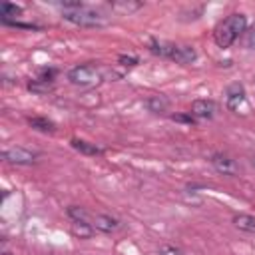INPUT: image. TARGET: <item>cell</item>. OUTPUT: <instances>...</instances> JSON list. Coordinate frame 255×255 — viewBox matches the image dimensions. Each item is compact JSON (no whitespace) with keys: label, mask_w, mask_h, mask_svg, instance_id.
Masks as SVG:
<instances>
[{"label":"cell","mask_w":255,"mask_h":255,"mask_svg":"<svg viewBox=\"0 0 255 255\" xmlns=\"http://www.w3.org/2000/svg\"><path fill=\"white\" fill-rule=\"evenodd\" d=\"M209 161H211L213 169H215L217 173H221V175L235 177V175L239 173V163H237L233 157H229V155H225V153H221V151H215V153L209 157Z\"/></svg>","instance_id":"8992f818"},{"label":"cell","mask_w":255,"mask_h":255,"mask_svg":"<svg viewBox=\"0 0 255 255\" xmlns=\"http://www.w3.org/2000/svg\"><path fill=\"white\" fill-rule=\"evenodd\" d=\"M22 14V8L16 6V4H10V2H2L0 4V20L4 24H16V18Z\"/></svg>","instance_id":"7c38bea8"},{"label":"cell","mask_w":255,"mask_h":255,"mask_svg":"<svg viewBox=\"0 0 255 255\" xmlns=\"http://www.w3.org/2000/svg\"><path fill=\"white\" fill-rule=\"evenodd\" d=\"M249 44H251V48L255 50V28L249 32Z\"/></svg>","instance_id":"603a6c76"},{"label":"cell","mask_w":255,"mask_h":255,"mask_svg":"<svg viewBox=\"0 0 255 255\" xmlns=\"http://www.w3.org/2000/svg\"><path fill=\"white\" fill-rule=\"evenodd\" d=\"M72 235L78 237V239H90L94 235V225L88 223V221H72V227H70Z\"/></svg>","instance_id":"5bb4252c"},{"label":"cell","mask_w":255,"mask_h":255,"mask_svg":"<svg viewBox=\"0 0 255 255\" xmlns=\"http://www.w3.org/2000/svg\"><path fill=\"white\" fill-rule=\"evenodd\" d=\"M66 213H68V217H70L72 221H88V223H92V213H90L86 207L70 205V207L66 209Z\"/></svg>","instance_id":"e0dca14e"},{"label":"cell","mask_w":255,"mask_h":255,"mask_svg":"<svg viewBox=\"0 0 255 255\" xmlns=\"http://www.w3.org/2000/svg\"><path fill=\"white\" fill-rule=\"evenodd\" d=\"M145 108L151 112V114H165L167 110H169V98L167 96H163V94H151V96H147L145 98Z\"/></svg>","instance_id":"9c48e42d"},{"label":"cell","mask_w":255,"mask_h":255,"mask_svg":"<svg viewBox=\"0 0 255 255\" xmlns=\"http://www.w3.org/2000/svg\"><path fill=\"white\" fill-rule=\"evenodd\" d=\"M141 6H143L141 2H112V4H110L112 10H118V12H124V14L135 12V10H139Z\"/></svg>","instance_id":"ac0fdd59"},{"label":"cell","mask_w":255,"mask_h":255,"mask_svg":"<svg viewBox=\"0 0 255 255\" xmlns=\"http://www.w3.org/2000/svg\"><path fill=\"white\" fill-rule=\"evenodd\" d=\"M92 225L100 233H116L120 229V221L106 213H92Z\"/></svg>","instance_id":"52a82bcc"},{"label":"cell","mask_w":255,"mask_h":255,"mask_svg":"<svg viewBox=\"0 0 255 255\" xmlns=\"http://www.w3.org/2000/svg\"><path fill=\"white\" fill-rule=\"evenodd\" d=\"M137 62H139V60H137L135 56H126V54L118 58V64H120V66H124L126 70H128V68H131V66H135Z\"/></svg>","instance_id":"44dd1931"},{"label":"cell","mask_w":255,"mask_h":255,"mask_svg":"<svg viewBox=\"0 0 255 255\" xmlns=\"http://www.w3.org/2000/svg\"><path fill=\"white\" fill-rule=\"evenodd\" d=\"M251 165L255 167V155H251Z\"/></svg>","instance_id":"cb8c5ba5"},{"label":"cell","mask_w":255,"mask_h":255,"mask_svg":"<svg viewBox=\"0 0 255 255\" xmlns=\"http://www.w3.org/2000/svg\"><path fill=\"white\" fill-rule=\"evenodd\" d=\"M54 88V82H44V80H32V82H28V90L30 92H34V94H46V92H50Z\"/></svg>","instance_id":"d6986e66"},{"label":"cell","mask_w":255,"mask_h":255,"mask_svg":"<svg viewBox=\"0 0 255 255\" xmlns=\"http://www.w3.org/2000/svg\"><path fill=\"white\" fill-rule=\"evenodd\" d=\"M189 112H191V116L195 120H211L215 116V112H217V106L211 100H195L191 104Z\"/></svg>","instance_id":"ba28073f"},{"label":"cell","mask_w":255,"mask_h":255,"mask_svg":"<svg viewBox=\"0 0 255 255\" xmlns=\"http://www.w3.org/2000/svg\"><path fill=\"white\" fill-rule=\"evenodd\" d=\"M72 147L84 155H102L104 149L92 141H86V139H72Z\"/></svg>","instance_id":"4fadbf2b"},{"label":"cell","mask_w":255,"mask_h":255,"mask_svg":"<svg viewBox=\"0 0 255 255\" xmlns=\"http://www.w3.org/2000/svg\"><path fill=\"white\" fill-rule=\"evenodd\" d=\"M225 102H227V108L235 114H245L249 110L247 106V96H245V90L241 84H231L225 92Z\"/></svg>","instance_id":"277c9868"},{"label":"cell","mask_w":255,"mask_h":255,"mask_svg":"<svg viewBox=\"0 0 255 255\" xmlns=\"http://www.w3.org/2000/svg\"><path fill=\"white\" fill-rule=\"evenodd\" d=\"M106 80V72L96 64H78L68 70V82L78 88H96Z\"/></svg>","instance_id":"7a4b0ae2"},{"label":"cell","mask_w":255,"mask_h":255,"mask_svg":"<svg viewBox=\"0 0 255 255\" xmlns=\"http://www.w3.org/2000/svg\"><path fill=\"white\" fill-rule=\"evenodd\" d=\"M233 225L239 229V231H245V233H255V217L249 215V213H239L233 217Z\"/></svg>","instance_id":"9a60e30c"},{"label":"cell","mask_w":255,"mask_h":255,"mask_svg":"<svg viewBox=\"0 0 255 255\" xmlns=\"http://www.w3.org/2000/svg\"><path fill=\"white\" fill-rule=\"evenodd\" d=\"M28 124H30L34 129H38V131H44V133H52V131H56V126H54V122H50L48 118H42V116H34V118H28Z\"/></svg>","instance_id":"2e32d148"},{"label":"cell","mask_w":255,"mask_h":255,"mask_svg":"<svg viewBox=\"0 0 255 255\" xmlns=\"http://www.w3.org/2000/svg\"><path fill=\"white\" fill-rule=\"evenodd\" d=\"M2 157L14 165H32L38 161V153L36 151H30L22 145H12V147H6L2 151Z\"/></svg>","instance_id":"5b68a950"},{"label":"cell","mask_w":255,"mask_h":255,"mask_svg":"<svg viewBox=\"0 0 255 255\" xmlns=\"http://www.w3.org/2000/svg\"><path fill=\"white\" fill-rule=\"evenodd\" d=\"M247 28V18L241 12L229 14L225 20H221L213 30V40L219 48H229Z\"/></svg>","instance_id":"6da1fadb"},{"label":"cell","mask_w":255,"mask_h":255,"mask_svg":"<svg viewBox=\"0 0 255 255\" xmlns=\"http://www.w3.org/2000/svg\"><path fill=\"white\" fill-rule=\"evenodd\" d=\"M195 58H197V52H195L193 46H187V44L177 46L175 44V50H173V56H171L173 62H177V64H191V62H195Z\"/></svg>","instance_id":"30bf717a"},{"label":"cell","mask_w":255,"mask_h":255,"mask_svg":"<svg viewBox=\"0 0 255 255\" xmlns=\"http://www.w3.org/2000/svg\"><path fill=\"white\" fill-rule=\"evenodd\" d=\"M171 120L173 122H181V124H189V126L195 124V118L191 116V112H187V114H171Z\"/></svg>","instance_id":"ffe728a7"},{"label":"cell","mask_w":255,"mask_h":255,"mask_svg":"<svg viewBox=\"0 0 255 255\" xmlns=\"http://www.w3.org/2000/svg\"><path fill=\"white\" fill-rule=\"evenodd\" d=\"M62 18L72 22V24H76V26H84V28H100V26L106 24V18L100 12H96V10L88 8V6L80 8V10H64Z\"/></svg>","instance_id":"3957f363"},{"label":"cell","mask_w":255,"mask_h":255,"mask_svg":"<svg viewBox=\"0 0 255 255\" xmlns=\"http://www.w3.org/2000/svg\"><path fill=\"white\" fill-rule=\"evenodd\" d=\"M159 255H183L181 249H177L175 245H169V243H163L159 247Z\"/></svg>","instance_id":"7402d4cb"},{"label":"cell","mask_w":255,"mask_h":255,"mask_svg":"<svg viewBox=\"0 0 255 255\" xmlns=\"http://www.w3.org/2000/svg\"><path fill=\"white\" fill-rule=\"evenodd\" d=\"M147 48H149L151 54H155V56H159V58H167V60H171L173 50H175V44H171V42H163V40H155V38H153V40H149Z\"/></svg>","instance_id":"8fae6325"}]
</instances>
